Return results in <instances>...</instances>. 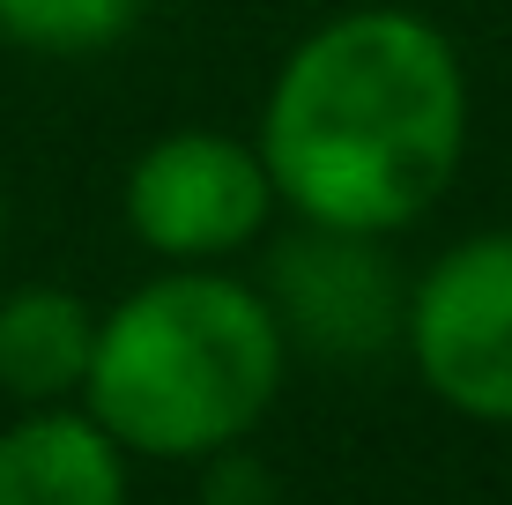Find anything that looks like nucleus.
Wrapping results in <instances>:
<instances>
[{
    "label": "nucleus",
    "instance_id": "1",
    "mask_svg": "<svg viewBox=\"0 0 512 505\" xmlns=\"http://www.w3.org/2000/svg\"><path fill=\"white\" fill-rule=\"evenodd\" d=\"M461 52L409 8H349L282 60L260 112L275 194L327 238H379L431 216L461 171Z\"/></svg>",
    "mask_w": 512,
    "mask_h": 505
},
{
    "label": "nucleus",
    "instance_id": "2",
    "mask_svg": "<svg viewBox=\"0 0 512 505\" xmlns=\"http://www.w3.org/2000/svg\"><path fill=\"white\" fill-rule=\"evenodd\" d=\"M282 320L238 275H156L97 320L82 409L127 454L193 461L238 446L282 394Z\"/></svg>",
    "mask_w": 512,
    "mask_h": 505
},
{
    "label": "nucleus",
    "instance_id": "3",
    "mask_svg": "<svg viewBox=\"0 0 512 505\" xmlns=\"http://www.w3.org/2000/svg\"><path fill=\"white\" fill-rule=\"evenodd\" d=\"M409 350L446 409L512 424V231L431 260L409 298Z\"/></svg>",
    "mask_w": 512,
    "mask_h": 505
},
{
    "label": "nucleus",
    "instance_id": "4",
    "mask_svg": "<svg viewBox=\"0 0 512 505\" xmlns=\"http://www.w3.org/2000/svg\"><path fill=\"white\" fill-rule=\"evenodd\" d=\"M268 208H275L268 164L231 134H164L127 171V223L164 260L238 253L268 223Z\"/></svg>",
    "mask_w": 512,
    "mask_h": 505
},
{
    "label": "nucleus",
    "instance_id": "5",
    "mask_svg": "<svg viewBox=\"0 0 512 505\" xmlns=\"http://www.w3.org/2000/svg\"><path fill=\"white\" fill-rule=\"evenodd\" d=\"M0 505H127V446L90 409H23L0 431Z\"/></svg>",
    "mask_w": 512,
    "mask_h": 505
},
{
    "label": "nucleus",
    "instance_id": "6",
    "mask_svg": "<svg viewBox=\"0 0 512 505\" xmlns=\"http://www.w3.org/2000/svg\"><path fill=\"white\" fill-rule=\"evenodd\" d=\"M97 357V312L75 290H8L0 298V394L15 409H52L67 394H82Z\"/></svg>",
    "mask_w": 512,
    "mask_h": 505
},
{
    "label": "nucleus",
    "instance_id": "7",
    "mask_svg": "<svg viewBox=\"0 0 512 505\" xmlns=\"http://www.w3.org/2000/svg\"><path fill=\"white\" fill-rule=\"evenodd\" d=\"M149 0H0V38L23 52H52V60H75V52H104L141 23Z\"/></svg>",
    "mask_w": 512,
    "mask_h": 505
},
{
    "label": "nucleus",
    "instance_id": "8",
    "mask_svg": "<svg viewBox=\"0 0 512 505\" xmlns=\"http://www.w3.org/2000/svg\"><path fill=\"white\" fill-rule=\"evenodd\" d=\"M0 238H8V208H0Z\"/></svg>",
    "mask_w": 512,
    "mask_h": 505
}]
</instances>
